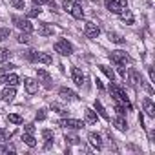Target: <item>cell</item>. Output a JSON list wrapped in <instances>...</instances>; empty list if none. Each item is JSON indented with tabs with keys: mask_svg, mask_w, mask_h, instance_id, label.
<instances>
[{
	"mask_svg": "<svg viewBox=\"0 0 155 155\" xmlns=\"http://www.w3.org/2000/svg\"><path fill=\"white\" fill-rule=\"evenodd\" d=\"M0 153H15V150H13V148H9V146L0 144Z\"/></svg>",
	"mask_w": 155,
	"mask_h": 155,
	"instance_id": "37",
	"label": "cell"
},
{
	"mask_svg": "<svg viewBox=\"0 0 155 155\" xmlns=\"http://www.w3.org/2000/svg\"><path fill=\"white\" fill-rule=\"evenodd\" d=\"M58 95H60L64 101H77V99H81L79 95H77L73 90H69V88H60V90H58Z\"/></svg>",
	"mask_w": 155,
	"mask_h": 155,
	"instance_id": "11",
	"label": "cell"
},
{
	"mask_svg": "<svg viewBox=\"0 0 155 155\" xmlns=\"http://www.w3.org/2000/svg\"><path fill=\"white\" fill-rule=\"evenodd\" d=\"M2 82H6V73L0 71V84H2Z\"/></svg>",
	"mask_w": 155,
	"mask_h": 155,
	"instance_id": "48",
	"label": "cell"
},
{
	"mask_svg": "<svg viewBox=\"0 0 155 155\" xmlns=\"http://www.w3.org/2000/svg\"><path fill=\"white\" fill-rule=\"evenodd\" d=\"M51 110H53V111H57V113H60V115H68V110H66V108H62V106H60V104H57V102H53V104H51Z\"/></svg>",
	"mask_w": 155,
	"mask_h": 155,
	"instance_id": "28",
	"label": "cell"
},
{
	"mask_svg": "<svg viewBox=\"0 0 155 155\" xmlns=\"http://www.w3.org/2000/svg\"><path fill=\"white\" fill-rule=\"evenodd\" d=\"M117 73L122 77V79H126V69H124V66H117Z\"/></svg>",
	"mask_w": 155,
	"mask_h": 155,
	"instance_id": "42",
	"label": "cell"
},
{
	"mask_svg": "<svg viewBox=\"0 0 155 155\" xmlns=\"http://www.w3.org/2000/svg\"><path fill=\"white\" fill-rule=\"evenodd\" d=\"M119 15H120V18H122V20H124L126 24H133V22H135V18H133L131 11H130L128 8H126V9H122V11H120Z\"/></svg>",
	"mask_w": 155,
	"mask_h": 155,
	"instance_id": "21",
	"label": "cell"
},
{
	"mask_svg": "<svg viewBox=\"0 0 155 155\" xmlns=\"http://www.w3.org/2000/svg\"><path fill=\"white\" fill-rule=\"evenodd\" d=\"M8 122H11V124H22V117L17 115V113H9L8 115Z\"/></svg>",
	"mask_w": 155,
	"mask_h": 155,
	"instance_id": "26",
	"label": "cell"
},
{
	"mask_svg": "<svg viewBox=\"0 0 155 155\" xmlns=\"http://www.w3.org/2000/svg\"><path fill=\"white\" fill-rule=\"evenodd\" d=\"M26 133H35V124H26Z\"/></svg>",
	"mask_w": 155,
	"mask_h": 155,
	"instance_id": "43",
	"label": "cell"
},
{
	"mask_svg": "<svg viewBox=\"0 0 155 155\" xmlns=\"http://www.w3.org/2000/svg\"><path fill=\"white\" fill-rule=\"evenodd\" d=\"M148 75H150V81L155 82V69H153L151 66H148Z\"/></svg>",
	"mask_w": 155,
	"mask_h": 155,
	"instance_id": "39",
	"label": "cell"
},
{
	"mask_svg": "<svg viewBox=\"0 0 155 155\" xmlns=\"http://www.w3.org/2000/svg\"><path fill=\"white\" fill-rule=\"evenodd\" d=\"M37 77H38V82L46 88V90H51L53 88V81H51V77L46 69H37Z\"/></svg>",
	"mask_w": 155,
	"mask_h": 155,
	"instance_id": "6",
	"label": "cell"
},
{
	"mask_svg": "<svg viewBox=\"0 0 155 155\" xmlns=\"http://www.w3.org/2000/svg\"><path fill=\"white\" fill-rule=\"evenodd\" d=\"M62 9L68 11V13H71L75 18H79V20L84 17V9H82V6H81V4H77V2H73V0H64V2H62Z\"/></svg>",
	"mask_w": 155,
	"mask_h": 155,
	"instance_id": "2",
	"label": "cell"
},
{
	"mask_svg": "<svg viewBox=\"0 0 155 155\" xmlns=\"http://www.w3.org/2000/svg\"><path fill=\"white\" fill-rule=\"evenodd\" d=\"M40 11H42V9H38V8L29 9V11H28V18H35V17H38V15H40Z\"/></svg>",
	"mask_w": 155,
	"mask_h": 155,
	"instance_id": "33",
	"label": "cell"
},
{
	"mask_svg": "<svg viewBox=\"0 0 155 155\" xmlns=\"http://www.w3.org/2000/svg\"><path fill=\"white\" fill-rule=\"evenodd\" d=\"M24 88H26V91L29 95H35L38 91V81H35V79H24Z\"/></svg>",
	"mask_w": 155,
	"mask_h": 155,
	"instance_id": "10",
	"label": "cell"
},
{
	"mask_svg": "<svg viewBox=\"0 0 155 155\" xmlns=\"http://www.w3.org/2000/svg\"><path fill=\"white\" fill-rule=\"evenodd\" d=\"M108 37H110V40H111V42H115V44H124V38H122L120 35H117V33H111V31H110V33H108Z\"/></svg>",
	"mask_w": 155,
	"mask_h": 155,
	"instance_id": "27",
	"label": "cell"
},
{
	"mask_svg": "<svg viewBox=\"0 0 155 155\" xmlns=\"http://www.w3.org/2000/svg\"><path fill=\"white\" fill-rule=\"evenodd\" d=\"M11 6L15 9H24V0H11Z\"/></svg>",
	"mask_w": 155,
	"mask_h": 155,
	"instance_id": "35",
	"label": "cell"
},
{
	"mask_svg": "<svg viewBox=\"0 0 155 155\" xmlns=\"http://www.w3.org/2000/svg\"><path fill=\"white\" fill-rule=\"evenodd\" d=\"M110 60H111L115 66H124L126 62H131L130 55H126V51H120V49L111 51V53H110Z\"/></svg>",
	"mask_w": 155,
	"mask_h": 155,
	"instance_id": "4",
	"label": "cell"
},
{
	"mask_svg": "<svg viewBox=\"0 0 155 155\" xmlns=\"http://www.w3.org/2000/svg\"><path fill=\"white\" fill-rule=\"evenodd\" d=\"M33 2H35L37 6H42V4H48V2H49V0H33Z\"/></svg>",
	"mask_w": 155,
	"mask_h": 155,
	"instance_id": "47",
	"label": "cell"
},
{
	"mask_svg": "<svg viewBox=\"0 0 155 155\" xmlns=\"http://www.w3.org/2000/svg\"><path fill=\"white\" fill-rule=\"evenodd\" d=\"M53 48H55V51H57V53H60L62 57H69V55L73 53V46H71L66 38H58V40L55 42V46H53Z\"/></svg>",
	"mask_w": 155,
	"mask_h": 155,
	"instance_id": "3",
	"label": "cell"
},
{
	"mask_svg": "<svg viewBox=\"0 0 155 155\" xmlns=\"http://www.w3.org/2000/svg\"><path fill=\"white\" fill-rule=\"evenodd\" d=\"M71 79L77 86H82L84 84V73L79 68H71Z\"/></svg>",
	"mask_w": 155,
	"mask_h": 155,
	"instance_id": "13",
	"label": "cell"
},
{
	"mask_svg": "<svg viewBox=\"0 0 155 155\" xmlns=\"http://www.w3.org/2000/svg\"><path fill=\"white\" fill-rule=\"evenodd\" d=\"M93 108H95V111H99V115H101V117H102L104 120H110V115H108V111L104 110V106L101 104V101H95Z\"/></svg>",
	"mask_w": 155,
	"mask_h": 155,
	"instance_id": "20",
	"label": "cell"
},
{
	"mask_svg": "<svg viewBox=\"0 0 155 155\" xmlns=\"http://www.w3.org/2000/svg\"><path fill=\"white\" fill-rule=\"evenodd\" d=\"M115 111H117V115H124L126 113V108L120 102H115Z\"/></svg>",
	"mask_w": 155,
	"mask_h": 155,
	"instance_id": "36",
	"label": "cell"
},
{
	"mask_svg": "<svg viewBox=\"0 0 155 155\" xmlns=\"http://www.w3.org/2000/svg\"><path fill=\"white\" fill-rule=\"evenodd\" d=\"M51 146H53V139H48V140H46V144H44V150H49Z\"/></svg>",
	"mask_w": 155,
	"mask_h": 155,
	"instance_id": "45",
	"label": "cell"
},
{
	"mask_svg": "<svg viewBox=\"0 0 155 155\" xmlns=\"http://www.w3.org/2000/svg\"><path fill=\"white\" fill-rule=\"evenodd\" d=\"M142 106H144V111H146V115L148 117H155V106H153V102H151V99H144L142 101Z\"/></svg>",
	"mask_w": 155,
	"mask_h": 155,
	"instance_id": "16",
	"label": "cell"
},
{
	"mask_svg": "<svg viewBox=\"0 0 155 155\" xmlns=\"http://www.w3.org/2000/svg\"><path fill=\"white\" fill-rule=\"evenodd\" d=\"M15 95H17V90H15V86H8V88H4L2 90V101L4 102H11L13 99H15Z\"/></svg>",
	"mask_w": 155,
	"mask_h": 155,
	"instance_id": "12",
	"label": "cell"
},
{
	"mask_svg": "<svg viewBox=\"0 0 155 155\" xmlns=\"http://www.w3.org/2000/svg\"><path fill=\"white\" fill-rule=\"evenodd\" d=\"M84 35H86L88 38H97V37L101 35V29H99V26H97V24L88 22V24L84 26Z\"/></svg>",
	"mask_w": 155,
	"mask_h": 155,
	"instance_id": "9",
	"label": "cell"
},
{
	"mask_svg": "<svg viewBox=\"0 0 155 155\" xmlns=\"http://www.w3.org/2000/svg\"><path fill=\"white\" fill-rule=\"evenodd\" d=\"M110 93H111V97H113L115 102H120V104H124V108L131 110V102H130V99L126 97V93H124V90L120 86H117V84L111 82L110 84Z\"/></svg>",
	"mask_w": 155,
	"mask_h": 155,
	"instance_id": "1",
	"label": "cell"
},
{
	"mask_svg": "<svg viewBox=\"0 0 155 155\" xmlns=\"http://www.w3.org/2000/svg\"><path fill=\"white\" fill-rule=\"evenodd\" d=\"M53 33H55V28H53V26H49V24H40L38 35H42V37H51Z\"/></svg>",
	"mask_w": 155,
	"mask_h": 155,
	"instance_id": "18",
	"label": "cell"
},
{
	"mask_svg": "<svg viewBox=\"0 0 155 155\" xmlns=\"http://www.w3.org/2000/svg\"><path fill=\"white\" fill-rule=\"evenodd\" d=\"M11 20H13V24H15L18 29H22L24 33H31V31H33V24H31L28 18H22V17H18V15H13Z\"/></svg>",
	"mask_w": 155,
	"mask_h": 155,
	"instance_id": "5",
	"label": "cell"
},
{
	"mask_svg": "<svg viewBox=\"0 0 155 155\" xmlns=\"http://www.w3.org/2000/svg\"><path fill=\"white\" fill-rule=\"evenodd\" d=\"M17 40H18L20 44H28V42H29V33H20V35L17 37Z\"/></svg>",
	"mask_w": 155,
	"mask_h": 155,
	"instance_id": "31",
	"label": "cell"
},
{
	"mask_svg": "<svg viewBox=\"0 0 155 155\" xmlns=\"http://www.w3.org/2000/svg\"><path fill=\"white\" fill-rule=\"evenodd\" d=\"M57 124L62 126V128H71V130H82L84 128V122L82 120H77V119H62Z\"/></svg>",
	"mask_w": 155,
	"mask_h": 155,
	"instance_id": "7",
	"label": "cell"
},
{
	"mask_svg": "<svg viewBox=\"0 0 155 155\" xmlns=\"http://www.w3.org/2000/svg\"><path fill=\"white\" fill-rule=\"evenodd\" d=\"M9 35H11V29L9 28H2V29H0V40H6Z\"/></svg>",
	"mask_w": 155,
	"mask_h": 155,
	"instance_id": "32",
	"label": "cell"
},
{
	"mask_svg": "<svg viewBox=\"0 0 155 155\" xmlns=\"http://www.w3.org/2000/svg\"><path fill=\"white\" fill-rule=\"evenodd\" d=\"M22 140H24L29 148H35V146H37V140H35L33 133H24V135H22Z\"/></svg>",
	"mask_w": 155,
	"mask_h": 155,
	"instance_id": "23",
	"label": "cell"
},
{
	"mask_svg": "<svg viewBox=\"0 0 155 155\" xmlns=\"http://www.w3.org/2000/svg\"><path fill=\"white\" fill-rule=\"evenodd\" d=\"M113 126H115L119 131H126V130H128V122H126V119H124L122 115H117V117L113 119Z\"/></svg>",
	"mask_w": 155,
	"mask_h": 155,
	"instance_id": "15",
	"label": "cell"
},
{
	"mask_svg": "<svg viewBox=\"0 0 155 155\" xmlns=\"http://www.w3.org/2000/svg\"><path fill=\"white\" fill-rule=\"evenodd\" d=\"M66 142H69V144H79V142H81V139L77 137V135L68 133V135H66Z\"/></svg>",
	"mask_w": 155,
	"mask_h": 155,
	"instance_id": "29",
	"label": "cell"
},
{
	"mask_svg": "<svg viewBox=\"0 0 155 155\" xmlns=\"http://www.w3.org/2000/svg\"><path fill=\"white\" fill-rule=\"evenodd\" d=\"M42 137H44L46 140H48V139H53V131H51V130H44V131H42Z\"/></svg>",
	"mask_w": 155,
	"mask_h": 155,
	"instance_id": "41",
	"label": "cell"
},
{
	"mask_svg": "<svg viewBox=\"0 0 155 155\" xmlns=\"http://www.w3.org/2000/svg\"><path fill=\"white\" fill-rule=\"evenodd\" d=\"M13 68H17V66H15V64H11V62H4L2 66H0V69H2L4 73H6V71H11Z\"/></svg>",
	"mask_w": 155,
	"mask_h": 155,
	"instance_id": "34",
	"label": "cell"
},
{
	"mask_svg": "<svg viewBox=\"0 0 155 155\" xmlns=\"http://www.w3.org/2000/svg\"><path fill=\"white\" fill-rule=\"evenodd\" d=\"M128 77H130V81H131L133 84H142V81H144V79H142V75H140L137 69H133V68L128 71Z\"/></svg>",
	"mask_w": 155,
	"mask_h": 155,
	"instance_id": "17",
	"label": "cell"
},
{
	"mask_svg": "<svg viewBox=\"0 0 155 155\" xmlns=\"http://www.w3.org/2000/svg\"><path fill=\"white\" fill-rule=\"evenodd\" d=\"M99 68H101V71H102V73H104V75L108 77V79H110L111 82L115 81V71H113L111 68H108V66H99Z\"/></svg>",
	"mask_w": 155,
	"mask_h": 155,
	"instance_id": "24",
	"label": "cell"
},
{
	"mask_svg": "<svg viewBox=\"0 0 155 155\" xmlns=\"http://www.w3.org/2000/svg\"><path fill=\"white\" fill-rule=\"evenodd\" d=\"M104 8H106L110 13H115V15H119L122 9H126V6L119 4L117 0H104Z\"/></svg>",
	"mask_w": 155,
	"mask_h": 155,
	"instance_id": "8",
	"label": "cell"
},
{
	"mask_svg": "<svg viewBox=\"0 0 155 155\" xmlns=\"http://www.w3.org/2000/svg\"><path fill=\"white\" fill-rule=\"evenodd\" d=\"M8 137H11V133H8V131H4L0 128V139H8Z\"/></svg>",
	"mask_w": 155,
	"mask_h": 155,
	"instance_id": "44",
	"label": "cell"
},
{
	"mask_svg": "<svg viewBox=\"0 0 155 155\" xmlns=\"http://www.w3.org/2000/svg\"><path fill=\"white\" fill-rule=\"evenodd\" d=\"M88 140H90V144H91L95 150H102V139H101V135H99V133L91 131V133L88 135Z\"/></svg>",
	"mask_w": 155,
	"mask_h": 155,
	"instance_id": "14",
	"label": "cell"
},
{
	"mask_svg": "<svg viewBox=\"0 0 155 155\" xmlns=\"http://www.w3.org/2000/svg\"><path fill=\"white\" fill-rule=\"evenodd\" d=\"M18 77L15 75V73H9V75H6V82H8V86H17L18 84Z\"/></svg>",
	"mask_w": 155,
	"mask_h": 155,
	"instance_id": "25",
	"label": "cell"
},
{
	"mask_svg": "<svg viewBox=\"0 0 155 155\" xmlns=\"http://www.w3.org/2000/svg\"><path fill=\"white\" fill-rule=\"evenodd\" d=\"M35 57H37V53H35V51H26V58H28V60L35 62Z\"/></svg>",
	"mask_w": 155,
	"mask_h": 155,
	"instance_id": "40",
	"label": "cell"
},
{
	"mask_svg": "<svg viewBox=\"0 0 155 155\" xmlns=\"http://www.w3.org/2000/svg\"><path fill=\"white\" fill-rule=\"evenodd\" d=\"M84 113H86V122H90V124H95V122H97V113H95L91 108H86Z\"/></svg>",
	"mask_w": 155,
	"mask_h": 155,
	"instance_id": "22",
	"label": "cell"
},
{
	"mask_svg": "<svg viewBox=\"0 0 155 155\" xmlns=\"http://www.w3.org/2000/svg\"><path fill=\"white\" fill-rule=\"evenodd\" d=\"M13 53H11V49L9 48H0V58H9Z\"/></svg>",
	"mask_w": 155,
	"mask_h": 155,
	"instance_id": "30",
	"label": "cell"
},
{
	"mask_svg": "<svg viewBox=\"0 0 155 155\" xmlns=\"http://www.w3.org/2000/svg\"><path fill=\"white\" fill-rule=\"evenodd\" d=\"M35 119H37V120H44V119H46V110H38L37 115H35Z\"/></svg>",
	"mask_w": 155,
	"mask_h": 155,
	"instance_id": "38",
	"label": "cell"
},
{
	"mask_svg": "<svg viewBox=\"0 0 155 155\" xmlns=\"http://www.w3.org/2000/svg\"><path fill=\"white\" fill-rule=\"evenodd\" d=\"M49 6H51V11H53V13H58V9H57V4H55V2H51V0H49Z\"/></svg>",
	"mask_w": 155,
	"mask_h": 155,
	"instance_id": "46",
	"label": "cell"
},
{
	"mask_svg": "<svg viewBox=\"0 0 155 155\" xmlns=\"http://www.w3.org/2000/svg\"><path fill=\"white\" fill-rule=\"evenodd\" d=\"M95 84H97V88H99V90H101V91H102V90H104V86H102V82H101V81H99V79H97V81H95Z\"/></svg>",
	"mask_w": 155,
	"mask_h": 155,
	"instance_id": "49",
	"label": "cell"
},
{
	"mask_svg": "<svg viewBox=\"0 0 155 155\" xmlns=\"http://www.w3.org/2000/svg\"><path fill=\"white\" fill-rule=\"evenodd\" d=\"M35 62H40V64H51V62H53V58H51V55H49V53H37Z\"/></svg>",
	"mask_w": 155,
	"mask_h": 155,
	"instance_id": "19",
	"label": "cell"
},
{
	"mask_svg": "<svg viewBox=\"0 0 155 155\" xmlns=\"http://www.w3.org/2000/svg\"><path fill=\"white\" fill-rule=\"evenodd\" d=\"M117 2H119V4H122V6H126V8H128V0H117Z\"/></svg>",
	"mask_w": 155,
	"mask_h": 155,
	"instance_id": "50",
	"label": "cell"
}]
</instances>
